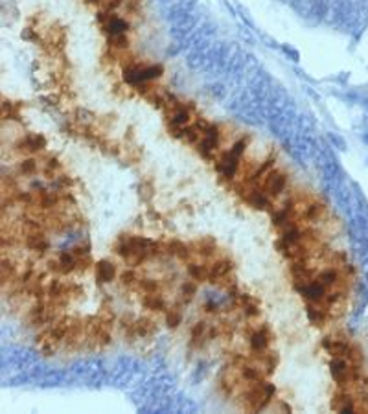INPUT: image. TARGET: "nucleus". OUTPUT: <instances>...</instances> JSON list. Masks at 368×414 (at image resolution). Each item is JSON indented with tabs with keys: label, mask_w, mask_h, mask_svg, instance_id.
Wrapping results in <instances>:
<instances>
[{
	"label": "nucleus",
	"mask_w": 368,
	"mask_h": 414,
	"mask_svg": "<svg viewBox=\"0 0 368 414\" xmlns=\"http://www.w3.org/2000/svg\"><path fill=\"white\" fill-rule=\"evenodd\" d=\"M188 276L195 280L197 283L208 282V263H197L190 262L188 263Z\"/></svg>",
	"instance_id": "4be33fe9"
},
{
	"label": "nucleus",
	"mask_w": 368,
	"mask_h": 414,
	"mask_svg": "<svg viewBox=\"0 0 368 414\" xmlns=\"http://www.w3.org/2000/svg\"><path fill=\"white\" fill-rule=\"evenodd\" d=\"M22 245L28 251L35 253L37 256H45L50 251V241L46 237L45 228H35V230H26L22 232Z\"/></svg>",
	"instance_id": "39448f33"
},
{
	"label": "nucleus",
	"mask_w": 368,
	"mask_h": 414,
	"mask_svg": "<svg viewBox=\"0 0 368 414\" xmlns=\"http://www.w3.org/2000/svg\"><path fill=\"white\" fill-rule=\"evenodd\" d=\"M164 74V66L162 65H149V66H140V83L146 81H155L162 77Z\"/></svg>",
	"instance_id": "393cba45"
},
{
	"label": "nucleus",
	"mask_w": 368,
	"mask_h": 414,
	"mask_svg": "<svg viewBox=\"0 0 368 414\" xmlns=\"http://www.w3.org/2000/svg\"><path fill=\"white\" fill-rule=\"evenodd\" d=\"M76 260H77V273H87V271L94 265L91 254H87V256H79V258H76Z\"/></svg>",
	"instance_id": "473e14b6"
},
{
	"label": "nucleus",
	"mask_w": 368,
	"mask_h": 414,
	"mask_svg": "<svg viewBox=\"0 0 368 414\" xmlns=\"http://www.w3.org/2000/svg\"><path fill=\"white\" fill-rule=\"evenodd\" d=\"M322 346L333 359L335 357L346 359V354H348V350H350L348 341H346V339H339V337H326L322 341Z\"/></svg>",
	"instance_id": "dca6fc26"
},
{
	"label": "nucleus",
	"mask_w": 368,
	"mask_h": 414,
	"mask_svg": "<svg viewBox=\"0 0 368 414\" xmlns=\"http://www.w3.org/2000/svg\"><path fill=\"white\" fill-rule=\"evenodd\" d=\"M252 361V363H256L260 368L265 372V376H272L274 374V370H276L278 363H280V357H278L276 352H272V350H263V352H252V355L249 357Z\"/></svg>",
	"instance_id": "9b49d317"
},
{
	"label": "nucleus",
	"mask_w": 368,
	"mask_h": 414,
	"mask_svg": "<svg viewBox=\"0 0 368 414\" xmlns=\"http://www.w3.org/2000/svg\"><path fill=\"white\" fill-rule=\"evenodd\" d=\"M121 2H124V0H105V2H103V6H105V11L116 10V8L121 4Z\"/></svg>",
	"instance_id": "f704fd0d"
},
{
	"label": "nucleus",
	"mask_w": 368,
	"mask_h": 414,
	"mask_svg": "<svg viewBox=\"0 0 368 414\" xmlns=\"http://www.w3.org/2000/svg\"><path fill=\"white\" fill-rule=\"evenodd\" d=\"M129 46V39H127L126 33H118V35H109V48L111 50H127Z\"/></svg>",
	"instance_id": "cd10ccee"
},
{
	"label": "nucleus",
	"mask_w": 368,
	"mask_h": 414,
	"mask_svg": "<svg viewBox=\"0 0 368 414\" xmlns=\"http://www.w3.org/2000/svg\"><path fill=\"white\" fill-rule=\"evenodd\" d=\"M136 283H138V276H136V273L133 271V269L124 271V273L120 274V285H121V287H136Z\"/></svg>",
	"instance_id": "c756f323"
},
{
	"label": "nucleus",
	"mask_w": 368,
	"mask_h": 414,
	"mask_svg": "<svg viewBox=\"0 0 368 414\" xmlns=\"http://www.w3.org/2000/svg\"><path fill=\"white\" fill-rule=\"evenodd\" d=\"M285 186H288V175L283 172H280V170H271V172L265 175V179L262 181V184H260L263 193L272 199L282 195Z\"/></svg>",
	"instance_id": "423d86ee"
},
{
	"label": "nucleus",
	"mask_w": 368,
	"mask_h": 414,
	"mask_svg": "<svg viewBox=\"0 0 368 414\" xmlns=\"http://www.w3.org/2000/svg\"><path fill=\"white\" fill-rule=\"evenodd\" d=\"M70 251H72V254H74L76 258L87 256V254H91V243L85 239V241H81V243H77V245H74Z\"/></svg>",
	"instance_id": "2f4dec72"
},
{
	"label": "nucleus",
	"mask_w": 368,
	"mask_h": 414,
	"mask_svg": "<svg viewBox=\"0 0 368 414\" xmlns=\"http://www.w3.org/2000/svg\"><path fill=\"white\" fill-rule=\"evenodd\" d=\"M126 4L131 13H138V10H140V0H126Z\"/></svg>",
	"instance_id": "c9c22d12"
},
{
	"label": "nucleus",
	"mask_w": 368,
	"mask_h": 414,
	"mask_svg": "<svg viewBox=\"0 0 368 414\" xmlns=\"http://www.w3.org/2000/svg\"><path fill=\"white\" fill-rule=\"evenodd\" d=\"M19 109H20V103H13V101L4 100L2 101V118H4V120H20Z\"/></svg>",
	"instance_id": "a878e982"
},
{
	"label": "nucleus",
	"mask_w": 368,
	"mask_h": 414,
	"mask_svg": "<svg viewBox=\"0 0 368 414\" xmlns=\"http://www.w3.org/2000/svg\"><path fill=\"white\" fill-rule=\"evenodd\" d=\"M208 341H212L210 339V326L205 320L193 324V328L190 329V346L193 350H201Z\"/></svg>",
	"instance_id": "4468645a"
},
{
	"label": "nucleus",
	"mask_w": 368,
	"mask_h": 414,
	"mask_svg": "<svg viewBox=\"0 0 368 414\" xmlns=\"http://www.w3.org/2000/svg\"><path fill=\"white\" fill-rule=\"evenodd\" d=\"M234 269H236V265L230 258H217L212 263H208V282L216 285L221 278L234 273Z\"/></svg>",
	"instance_id": "9d476101"
},
{
	"label": "nucleus",
	"mask_w": 368,
	"mask_h": 414,
	"mask_svg": "<svg viewBox=\"0 0 368 414\" xmlns=\"http://www.w3.org/2000/svg\"><path fill=\"white\" fill-rule=\"evenodd\" d=\"M17 170H19L20 175H24V177H31V175H35V173H37L39 166H37L35 158H26V160H22L19 166H17Z\"/></svg>",
	"instance_id": "bb28decb"
},
{
	"label": "nucleus",
	"mask_w": 368,
	"mask_h": 414,
	"mask_svg": "<svg viewBox=\"0 0 368 414\" xmlns=\"http://www.w3.org/2000/svg\"><path fill=\"white\" fill-rule=\"evenodd\" d=\"M168 245V256L170 258H177L179 262H184V263H190L193 262V249L190 243H184L181 239H170L166 241Z\"/></svg>",
	"instance_id": "f8f14e48"
},
{
	"label": "nucleus",
	"mask_w": 368,
	"mask_h": 414,
	"mask_svg": "<svg viewBox=\"0 0 368 414\" xmlns=\"http://www.w3.org/2000/svg\"><path fill=\"white\" fill-rule=\"evenodd\" d=\"M57 260L61 265V274H72L74 271H77V260L72 254V251H61L57 254Z\"/></svg>",
	"instance_id": "aec40b11"
},
{
	"label": "nucleus",
	"mask_w": 368,
	"mask_h": 414,
	"mask_svg": "<svg viewBox=\"0 0 368 414\" xmlns=\"http://www.w3.org/2000/svg\"><path fill=\"white\" fill-rule=\"evenodd\" d=\"M66 295H68L70 300H76V298H79L83 295V287H81L79 283L72 282V280H66Z\"/></svg>",
	"instance_id": "7c9ffc66"
},
{
	"label": "nucleus",
	"mask_w": 368,
	"mask_h": 414,
	"mask_svg": "<svg viewBox=\"0 0 368 414\" xmlns=\"http://www.w3.org/2000/svg\"><path fill=\"white\" fill-rule=\"evenodd\" d=\"M136 289H138L142 295L162 293V283L158 282V280H153V278H138Z\"/></svg>",
	"instance_id": "b1692460"
},
{
	"label": "nucleus",
	"mask_w": 368,
	"mask_h": 414,
	"mask_svg": "<svg viewBox=\"0 0 368 414\" xmlns=\"http://www.w3.org/2000/svg\"><path fill=\"white\" fill-rule=\"evenodd\" d=\"M232 304H234V308L239 309L243 317L249 318V320L262 315V306H260V302H258V298L252 297V295H249V293L234 295Z\"/></svg>",
	"instance_id": "0eeeda50"
},
{
	"label": "nucleus",
	"mask_w": 368,
	"mask_h": 414,
	"mask_svg": "<svg viewBox=\"0 0 368 414\" xmlns=\"http://www.w3.org/2000/svg\"><path fill=\"white\" fill-rule=\"evenodd\" d=\"M247 144H249V138H241L237 140L227 153H223L221 158L216 162V170L219 172L223 179H228L232 181L236 177L237 173V168H239V162H241V157L245 149H247Z\"/></svg>",
	"instance_id": "7ed1b4c3"
},
{
	"label": "nucleus",
	"mask_w": 368,
	"mask_h": 414,
	"mask_svg": "<svg viewBox=\"0 0 368 414\" xmlns=\"http://www.w3.org/2000/svg\"><path fill=\"white\" fill-rule=\"evenodd\" d=\"M46 147V138L39 133H30L22 137L19 142L15 144V149L19 153H24V155H35V153L45 151Z\"/></svg>",
	"instance_id": "6e6552de"
},
{
	"label": "nucleus",
	"mask_w": 368,
	"mask_h": 414,
	"mask_svg": "<svg viewBox=\"0 0 368 414\" xmlns=\"http://www.w3.org/2000/svg\"><path fill=\"white\" fill-rule=\"evenodd\" d=\"M219 142H221V131H219V127H217L216 123H208L201 142L197 144V151H199V155H201L202 158L214 160V153L217 151Z\"/></svg>",
	"instance_id": "20e7f679"
},
{
	"label": "nucleus",
	"mask_w": 368,
	"mask_h": 414,
	"mask_svg": "<svg viewBox=\"0 0 368 414\" xmlns=\"http://www.w3.org/2000/svg\"><path fill=\"white\" fill-rule=\"evenodd\" d=\"M274 339L271 328L267 324H262L260 328H254L249 335V346H251L252 352H263V350L269 348L271 341Z\"/></svg>",
	"instance_id": "1a4fd4ad"
},
{
	"label": "nucleus",
	"mask_w": 368,
	"mask_h": 414,
	"mask_svg": "<svg viewBox=\"0 0 368 414\" xmlns=\"http://www.w3.org/2000/svg\"><path fill=\"white\" fill-rule=\"evenodd\" d=\"M202 311L208 313V315H217L219 311H221V308H219L217 304H214V302H207L205 306H202Z\"/></svg>",
	"instance_id": "72a5a7b5"
},
{
	"label": "nucleus",
	"mask_w": 368,
	"mask_h": 414,
	"mask_svg": "<svg viewBox=\"0 0 368 414\" xmlns=\"http://www.w3.org/2000/svg\"><path fill=\"white\" fill-rule=\"evenodd\" d=\"M195 295H197V282L195 280H186V282H182L181 289H179V300H177V302H181L182 306H188V304L195 298Z\"/></svg>",
	"instance_id": "5701e85b"
},
{
	"label": "nucleus",
	"mask_w": 368,
	"mask_h": 414,
	"mask_svg": "<svg viewBox=\"0 0 368 414\" xmlns=\"http://www.w3.org/2000/svg\"><path fill=\"white\" fill-rule=\"evenodd\" d=\"M306 315H308L309 322H311L313 326H317V328H324V326L328 324L330 318H332L328 309L315 302H306Z\"/></svg>",
	"instance_id": "2eb2a0df"
},
{
	"label": "nucleus",
	"mask_w": 368,
	"mask_h": 414,
	"mask_svg": "<svg viewBox=\"0 0 368 414\" xmlns=\"http://www.w3.org/2000/svg\"><path fill=\"white\" fill-rule=\"evenodd\" d=\"M276 387L269 383L267 379L263 381H254V383H245L243 390L239 392V407L247 412H258L263 410L274 398Z\"/></svg>",
	"instance_id": "f03ea898"
},
{
	"label": "nucleus",
	"mask_w": 368,
	"mask_h": 414,
	"mask_svg": "<svg viewBox=\"0 0 368 414\" xmlns=\"http://www.w3.org/2000/svg\"><path fill=\"white\" fill-rule=\"evenodd\" d=\"M94 271H96L98 283H111L116 278V265L109 260H100L94 263Z\"/></svg>",
	"instance_id": "f3484780"
},
{
	"label": "nucleus",
	"mask_w": 368,
	"mask_h": 414,
	"mask_svg": "<svg viewBox=\"0 0 368 414\" xmlns=\"http://www.w3.org/2000/svg\"><path fill=\"white\" fill-rule=\"evenodd\" d=\"M142 306L147 309V311H155V313H166L168 304L162 297V293H155V295H142Z\"/></svg>",
	"instance_id": "6ab92c4d"
},
{
	"label": "nucleus",
	"mask_w": 368,
	"mask_h": 414,
	"mask_svg": "<svg viewBox=\"0 0 368 414\" xmlns=\"http://www.w3.org/2000/svg\"><path fill=\"white\" fill-rule=\"evenodd\" d=\"M153 249H155V241L129 232L120 234L116 241L112 243V253L133 267H138L142 263H146L149 258H153Z\"/></svg>",
	"instance_id": "f257e3e1"
},
{
	"label": "nucleus",
	"mask_w": 368,
	"mask_h": 414,
	"mask_svg": "<svg viewBox=\"0 0 368 414\" xmlns=\"http://www.w3.org/2000/svg\"><path fill=\"white\" fill-rule=\"evenodd\" d=\"M193 249V254L199 258H202V260H210V258H214L217 254V241L214 236H202L199 237V239H195V241L190 243Z\"/></svg>",
	"instance_id": "ddd939ff"
},
{
	"label": "nucleus",
	"mask_w": 368,
	"mask_h": 414,
	"mask_svg": "<svg viewBox=\"0 0 368 414\" xmlns=\"http://www.w3.org/2000/svg\"><path fill=\"white\" fill-rule=\"evenodd\" d=\"M19 278V267L17 263L10 258H2V265H0V280H2V289H6V285H11Z\"/></svg>",
	"instance_id": "a211bd4d"
},
{
	"label": "nucleus",
	"mask_w": 368,
	"mask_h": 414,
	"mask_svg": "<svg viewBox=\"0 0 368 414\" xmlns=\"http://www.w3.org/2000/svg\"><path fill=\"white\" fill-rule=\"evenodd\" d=\"M59 170H61V162L57 160L56 157H48V158H46L45 168H43V173H45V177L52 179L57 172H59Z\"/></svg>",
	"instance_id": "c85d7f7f"
},
{
	"label": "nucleus",
	"mask_w": 368,
	"mask_h": 414,
	"mask_svg": "<svg viewBox=\"0 0 368 414\" xmlns=\"http://www.w3.org/2000/svg\"><path fill=\"white\" fill-rule=\"evenodd\" d=\"M182 306L181 302L173 304V306H170V308L166 309V326L170 329H177L179 326H181L182 322Z\"/></svg>",
	"instance_id": "412c9836"
}]
</instances>
